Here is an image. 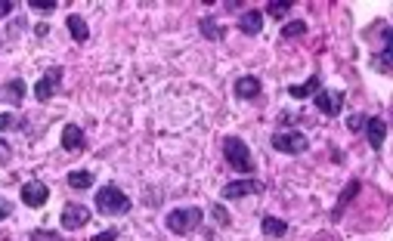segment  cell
Wrapping results in <instances>:
<instances>
[{"label": "cell", "mask_w": 393, "mask_h": 241, "mask_svg": "<svg viewBox=\"0 0 393 241\" xmlns=\"http://www.w3.org/2000/svg\"><path fill=\"white\" fill-rule=\"evenodd\" d=\"M267 12L273 19H285L288 12H291V3H288V0H273V3H267Z\"/></svg>", "instance_id": "603a6c76"}, {"label": "cell", "mask_w": 393, "mask_h": 241, "mask_svg": "<svg viewBox=\"0 0 393 241\" xmlns=\"http://www.w3.org/2000/svg\"><path fill=\"white\" fill-rule=\"evenodd\" d=\"M260 232L267 235V238H285V235H288V222L279 220V216H263V220H260Z\"/></svg>", "instance_id": "ac0fdd59"}, {"label": "cell", "mask_w": 393, "mask_h": 241, "mask_svg": "<svg viewBox=\"0 0 393 241\" xmlns=\"http://www.w3.org/2000/svg\"><path fill=\"white\" fill-rule=\"evenodd\" d=\"M13 0H0V19H7L10 16V12H13Z\"/></svg>", "instance_id": "4dcf8cb0"}, {"label": "cell", "mask_w": 393, "mask_h": 241, "mask_svg": "<svg viewBox=\"0 0 393 241\" xmlns=\"http://www.w3.org/2000/svg\"><path fill=\"white\" fill-rule=\"evenodd\" d=\"M214 220H217L220 226H226V222H229V216H226V210L220 207V204H217V207H214Z\"/></svg>", "instance_id": "f546056e"}, {"label": "cell", "mask_w": 393, "mask_h": 241, "mask_svg": "<svg viewBox=\"0 0 393 241\" xmlns=\"http://www.w3.org/2000/svg\"><path fill=\"white\" fill-rule=\"evenodd\" d=\"M10 158H13V152H10L7 142L0 139V164H10Z\"/></svg>", "instance_id": "83f0119b"}, {"label": "cell", "mask_w": 393, "mask_h": 241, "mask_svg": "<svg viewBox=\"0 0 393 241\" xmlns=\"http://www.w3.org/2000/svg\"><path fill=\"white\" fill-rule=\"evenodd\" d=\"M10 214H13V207H10V201H3V198H0V220H7Z\"/></svg>", "instance_id": "1f68e13d"}, {"label": "cell", "mask_w": 393, "mask_h": 241, "mask_svg": "<svg viewBox=\"0 0 393 241\" xmlns=\"http://www.w3.org/2000/svg\"><path fill=\"white\" fill-rule=\"evenodd\" d=\"M63 148H65V152H71V154H78V152L87 148L84 130L78 127V124H65V127H63Z\"/></svg>", "instance_id": "7c38bea8"}, {"label": "cell", "mask_w": 393, "mask_h": 241, "mask_svg": "<svg viewBox=\"0 0 393 241\" xmlns=\"http://www.w3.org/2000/svg\"><path fill=\"white\" fill-rule=\"evenodd\" d=\"M47 201H50V189H47V183H41V179H28V183L22 185V204H25V207H44Z\"/></svg>", "instance_id": "ba28073f"}, {"label": "cell", "mask_w": 393, "mask_h": 241, "mask_svg": "<svg viewBox=\"0 0 393 241\" xmlns=\"http://www.w3.org/2000/svg\"><path fill=\"white\" fill-rule=\"evenodd\" d=\"M19 127H25V121H19L10 111H0V130H19Z\"/></svg>", "instance_id": "d4e9b609"}, {"label": "cell", "mask_w": 393, "mask_h": 241, "mask_svg": "<svg viewBox=\"0 0 393 241\" xmlns=\"http://www.w3.org/2000/svg\"><path fill=\"white\" fill-rule=\"evenodd\" d=\"M260 192H263L260 179L245 176V179H232V183H226L220 195H223L226 201H238V198H245V195H260Z\"/></svg>", "instance_id": "8992f818"}, {"label": "cell", "mask_w": 393, "mask_h": 241, "mask_svg": "<svg viewBox=\"0 0 393 241\" xmlns=\"http://www.w3.org/2000/svg\"><path fill=\"white\" fill-rule=\"evenodd\" d=\"M381 31H384V37H381V53L372 56V62L381 74H390V68H393V31H390V25H381Z\"/></svg>", "instance_id": "52a82bcc"}, {"label": "cell", "mask_w": 393, "mask_h": 241, "mask_svg": "<svg viewBox=\"0 0 393 241\" xmlns=\"http://www.w3.org/2000/svg\"><path fill=\"white\" fill-rule=\"evenodd\" d=\"M28 241H65V238L59 232H53V229H32Z\"/></svg>", "instance_id": "cb8c5ba5"}, {"label": "cell", "mask_w": 393, "mask_h": 241, "mask_svg": "<svg viewBox=\"0 0 393 241\" xmlns=\"http://www.w3.org/2000/svg\"><path fill=\"white\" fill-rule=\"evenodd\" d=\"M319 90H322V74L316 71V74H310L304 84H291V87H288V96H291V99H310L313 93H319Z\"/></svg>", "instance_id": "4fadbf2b"}, {"label": "cell", "mask_w": 393, "mask_h": 241, "mask_svg": "<svg viewBox=\"0 0 393 241\" xmlns=\"http://www.w3.org/2000/svg\"><path fill=\"white\" fill-rule=\"evenodd\" d=\"M65 183H69L71 189L84 192V189H90V185H93V173H90V170H71L69 176H65Z\"/></svg>", "instance_id": "44dd1931"}, {"label": "cell", "mask_w": 393, "mask_h": 241, "mask_svg": "<svg viewBox=\"0 0 393 241\" xmlns=\"http://www.w3.org/2000/svg\"><path fill=\"white\" fill-rule=\"evenodd\" d=\"M238 31H242V34H248V37L260 34V31H263V12H257V10L242 12V16H238Z\"/></svg>", "instance_id": "9a60e30c"}, {"label": "cell", "mask_w": 393, "mask_h": 241, "mask_svg": "<svg viewBox=\"0 0 393 241\" xmlns=\"http://www.w3.org/2000/svg\"><path fill=\"white\" fill-rule=\"evenodd\" d=\"M59 80H63V68L53 65L50 71H47L44 78L34 84V99H38V102H50L53 93H56V87H59Z\"/></svg>", "instance_id": "9c48e42d"}, {"label": "cell", "mask_w": 393, "mask_h": 241, "mask_svg": "<svg viewBox=\"0 0 393 241\" xmlns=\"http://www.w3.org/2000/svg\"><path fill=\"white\" fill-rule=\"evenodd\" d=\"M359 189H362V183H359V179H350V183H347V189H344V192H341V198H337L335 210H331V220H344V210H347V204L353 201L356 195H359Z\"/></svg>", "instance_id": "5bb4252c"}, {"label": "cell", "mask_w": 393, "mask_h": 241, "mask_svg": "<svg viewBox=\"0 0 393 241\" xmlns=\"http://www.w3.org/2000/svg\"><path fill=\"white\" fill-rule=\"evenodd\" d=\"M90 222V210L84 207V204L71 201L63 207V216H59V226L65 229V232H78V229H84Z\"/></svg>", "instance_id": "5b68a950"}, {"label": "cell", "mask_w": 393, "mask_h": 241, "mask_svg": "<svg viewBox=\"0 0 393 241\" xmlns=\"http://www.w3.org/2000/svg\"><path fill=\"white\" fill-rule=\"evenodd\" d=\"M201 220H205L201 207H174L164 222H168V229L174 235H189V232H195V229L201 226Z\"/></svg>", "instance_id": "3957f363"}, {"label": "cell", "mask_w": 393, "mask_h": 241, "mask_svg": "<svg viewBox=\"0 0 393 241\" xmlns=\"http://www.w3.org/2000/svg\"><path fill=\"white\" fill-rule=\"evenodd\" d=\"M344 99L347 96H344L341 90H319L316 93V108L328 117H337L344 111Z\"/></svg>", "instance_id": "30bf717a"}, {"label": "cell", "mask_w": 393, "mask_h": 241, "mask_svg": "<svg viewBox=\"0 0 393 241\" xmlns=\"http://www.w3.org/2000/svg\"><path fill=\"white\" fill-rule=\"evenodd\" d=\"M199 28H201V34H205L207 41H223V34H226L223 25H217V19H214V16H205V19H201Z\"/></svg>", "instance_id": "ffe728a7"}, {"label": "cell", "mask_w": 393, "mask_h": 241, "mask_svg": "<svg viewBox=\"0 0 393 241\" xmlns=\"http://www.w3.org/2000/svg\"><path fill=\"white\" fill-rule=\"evenodd\" d=\"M65 25H69V34L75 37L78 43H87V41H90V28H87V19H84V16L71 12V16L65 19Z\"/></svg>", "instance_id": "e0dca14e"}, {"label": "cell", "mask_w": 393, "mask_h": 241, "mask_svg": "<svg viewBox=\"0 0 393 241\" xmlns=\"http://www.w3.org/2000/svg\"><path fill=\"white\" fill-rule=\"evenodd\" d=\"M269 146L282 154H304L306 148H310V139H306L304 133H297V130H276Z\"/></svg>", "instance_id": "277c9868"}, {"label": "cell", "mask_w": 393, "mask_h": 241, "mask_svg": "<svg viewBox=\"0 0 393 241\" xmlns=\"http://www.w3.org/2000/svg\"><path fill=\"white\" fill-rule=\"evenodd\" d=\"M260 90H263V84H260V78H254V74H245V78L236 80V96L238 99H257Z\"/></svg>", "instance_id": "2e32d148"}, {"label": "cell", "mask_w": 393, "mask_h": 241, "mask_svg": "<svg viewBox=\"0 0 393 241\" xmlns=\"http://www.w3.org/2000/svg\"><path fill=\"white\" fill-rule=\"evenodd\" d=\"M118 238V229H106V232H100V235H93L90 241H115Z\"/></svg>", "instance_id": "4316f807"}, {"label": "cell", "mask_w": 393, "mask_h": 241, "mask_svg": "<svg viewBox=\"0 0 393 241\" xmlns=\"http://www.w3.org/2000/svg\"><path fill=\"white\" fill-rule=\"evenodd\" d=\"M366 121H368V115H350L347 117L350 133H362V130H366Z\"/></svg>", "instance_id": "484cf974"}, {"label": "cell", "mask_w": 393, "mask_h": 241, "mask_svg": "<svg viewBox=\"0 0 393 241\" xmlns=\"http://www.w3.org/2000/svg\"><path fill=\"white\" fill-rule=\"evenodd\" d=\"M366 139H368V146H372V152L381 154L384 139H387V121L384 117H368L366 121Z\"/></svg>", "instance_id": "8fae6325"}, {"label": "cell", "mask_w": 393, "mask_h": 241, "mask_svg": "<svg viewBox=\"0 0 393 241\" xmlns=\"http://www.w3.org/2000/svg\"><path fill=\"white\" fill-rule=\"evenodd\" d=\"M25 80L22 78H13L10 84H3V99H10L13 105H22V99H25Z\"/></svg>", "instance_id": "d6986e66"}, {"label": "cell", "mask_w": 393, "mask_h": 241, "mask_svg": "<svg viewBox=\"0 0 393 241\" xmlns=\"http://www.w3.org/2000/svg\"><path fill=\"white\" fill-rule=\"evenodd\" d=\"M304 34H306V22H300V19L282 25V37H285V41H291V37H304Z\"/></svg>", "instance_id": "7402d4cb"}, {"label": "cell", "mask_w": 393, "mask_h": 241, "mask_svg": "<svg viewBox=\"0 0 393 241\" xmlns=\"http://www.w3.org/2000/svg\"><path fill=\"white\" fill-rule=\"evenodd\" d=\"M223 158H226V164H229L236 173H242V176H251V173H254L251 148H248V142H242L238 136H226L223 139Z\"/></svg>", "instance_id": "6da1fadb"}, {"label": "cell", "mask_w": 393, "mask_h": 241, "mask_svg": "<svg viewBox=\"0 0 393 241\" xmlns=\"http://www.w3.org/2000/svg\"><path fill=\"white\" fill-rule=\"evenodd\" d=\"M96 210H100L102 216H121L131 210V198H127L118 185H102V189L96 192Z\"/></svg>", "instance_id": "7a4b0ae2"}, {"label": "cell", "mask_w": 393, "mask_h": 241, "mask_svg": "<svg viewBox=\"0 0 393 241\" xmlns=\"http://www.w3.org/2000/svg\"><path fill=\"white\" fill-rule=\"evenodd\" d=\"M32 10H38V12H53V10H56V3H41V0H32Z\"/></svg>", "instance_id": "f1b7e54d"}]
</instances>
